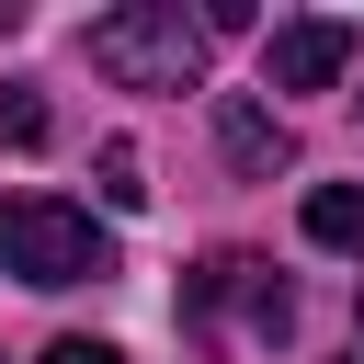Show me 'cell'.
<instances>
[{
  "label": "cell",
  "mask_w": 364,
  "mask_h": 364,
  "mask_svg": "<svg viewBox=\"0 0 364 364\" xmlns=\"http://www.w3.org/2000/svg\"><path fill=\"white\" fill-rule=\"evenodd\" d=\"M80 46H91V68L125 80V91H205V23H193L182 0H125V11H102Z\"/></svg>",
  "instance_id": "6da1fadb"
},
{
  "label": "cell",
  "mask_w": 364,
  "mask_h": 364,
  "mask_svg": "<svg viewBox=\"0 0 364 364\" xmlns=\"http://www.w3.org/2000/svg\"><path fill=\"white\" fill-rule=\"evenodd\" d=\"M0 273H23V284H102L114 273V239L91 228V205L11 193L0 205Z\"/></svg>",
  "instance_id": "7a4b0ae2"
},
{
  "label": "cell",
  "mask_w": 364,
  "mask_h": 364,
  "mask_svg": "<svg viewBox=\"0 0 364 364\" xmlns=\"http://www.w3.org/2000/svg\"><path fill=\"white\" fill-rule=\"evenodd\" d=\"M216 307H239L262 341H284V330H296V284H284L273 262H250V250H216V262H193V273H182V318H216Z\"/></svg>",
  "instance_id": "3957f363"
},
{
  "label": "cell",
  "mask_w": 364,
  "mask_h": 364,
  "mask_svg": "<svg viewBox=\"0 0 364 364\" xmlns=\"http://www.w3.org/2000/svg\"><path fill=\"white\" fill-rule=\"evenodd\" d=\"M341 68H353V23H330V11L262 34V91H330Z\"/></svg>",
  "instance_id": "277c9868"
},
{
  "label": "cell",
  "mask_w": 364,
  "mask_h": 364,
  "mask_svg": "<svg viewBox=\"0 0 364 364\" xmlns=\"http://www.w3.org/2000/svg\"><path fill=\"white\" fill-rule=\"evenodd\" d=\"M216 136H228V159H239L250 182H273V159H284V125H273L250 91H228V102H216Z\"/></svg>",
  "instance_id": "5b68a950"
},
{
  "label": "cell",
  "mask_w": 364,
  "mask_h": 364,
  "mask_svg": "<svg viewBox=\"0 0 364 364\" xmlns=\"http://www.w3.org/2000/svg\"><path fill=\"white\" fill-rule=\"evenodd\" d=\"M307 239L318 250H364V182H318L307 193Z\"/></svg>",
  "instance_id": "8992f818"
},
{
  "label": "cell",
  "mask_w": 364,
  "mask_h": 364,
  "mask_svg": "<svg viewBox=\"0 0 364 364\" xmlns=\"http://www.w3.org/2000/svg\"><path fill=\"white\" fill-rule=\"evenodd\" d=\"M91 171H102V205H114V216H136V205H148V159H136L125 136H114V148H102Z\"/></svg>",
  "instance_id": "52a82bcc"
},
{
  "label": "cell",
  "mask_w": 364,
  "mask_h": 364,
  "mask_svg": "<svg viewBox=\"0 0 364 364\" xmlns=\"http://www.w3.org/2000/svg\"><path fill=\"white\" fill-rule=\"evenodd\" d=\"M0 148H46V91L34 80H0Z\"/></svg>",
  "instance_id": "ba28073f"
},
{
  "label": "cell",
  "mask_w": 364,
  "mask_h": 364,
  "mask_svg": "<svg viewBox=\"0 0 364 364\" xmlns=\"http://www.w3.org/2000/svg\"><path fill=\"white\" fill-rule=\"evenodd\" d=\"M46 364H125L114 341H46Z\"/></svg>",
  "instance_id": "9c48e42d"
},
{
  "label": "cell",
  "mask_w": 364,
  "mask_h": 364,
  "mask_svg": "<svg viewBox=\"0 0 364 364\" xmlns=\"http://www.w3.org/2000/svg\"><path fill=\"white\" fill-rule=\"evenodd\" d=\"M353 364H364V353H353Z\"/></svg>",
  "instance_id": "30bf717a"
},
{
  "label": "cell",
  "mask_w": 364,
  "mask_h": 364,
  "mask_svg": "<svg viewBox=\"0 0 364 364\" xmlns=\"http://www.w3.org/2000/svg\"><path fill=\"white\" fill-rule=\"evenodd\" d=\"M353 318H364V307H353Z\"/></svg>",
  "instance_id": "8fae6325"
}]
</instances>
